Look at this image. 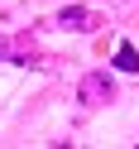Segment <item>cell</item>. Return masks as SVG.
I'll return each mask as SVG.
<instances>
[{
	"label": "cell",
	"mask_w": 139,
	"mask_h": 149,
	"mask_svg": "<svg viewBox=\"0 0 139 149\" xmlns=\"http://www.w3.org/2000/svg\"><path fill=\"white\" fill-rule=\"evenodd\" d=\"M110 96H115V82H110L106 72H86V77L77 82V101L82 106H106Z\"/></svg>",
	"instance_id": "6da1fadb"
},
{
	"label": "cell",
	"mask_w": 139,
	"mask_h": 149,
	"mask_svg": "<svg viewBox=\"0 0 139 149\" xmlns=\"http://www.w3.org/2000/svg\"><path fill=\"white\" fill-rule=\"evenodd\" d=\"M58 24H62V29H77V34H91L101 24V15L86 10V5H67V10H58Z\"/></svg>",
	"instance_id": "7a4b0ae2"
},
{
	"label": "cell",
	"mask_w": 139,
	"mask_h": 149,
	"mask_svg": "<svg viewBox=\"0 0 139 149\" xmlns=\"http://www.w3.org/2000/svg\"><path fill=\"white\" fill-rule=\"evenodd\" d=\"M115 68H120V72H139V53H134V43H120V48H115Z\"/></svg>",
	"instance_id": "3957f363"
},
{
	"label": "cell",
	"mask_w": 139,
	"mask_h": 149,
	"mask_svg": "<svg viewBox=\"0 0 139 149\" xmlns=\"http://www.w3.org/2000/svg\"><path fill=\"white\" fill-rule=\"evenodd\" d=\"M0 58H5V43H0Z\"/></svg>",
	"instance_id": "277c9868"
}]
</instances>
